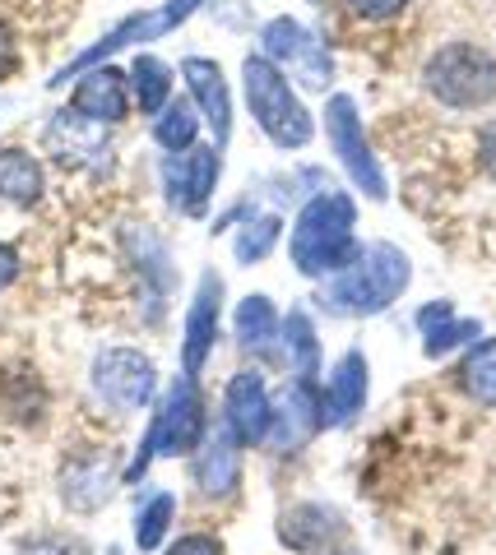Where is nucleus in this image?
Listing matches in <instances>:
<instances>
[{"label": "nucleus", "instance_id": "1", "mask_svg": "<svg viewBox=\"0 0 496 555\" xmlns=\"http://www.w3.org/2000/svg\"><path fill=\"white\" fill-rule=\"evenodd\" d=\"M408 283H414L408 255L395 241H371V246L357 250L339 273L325 278L320 306L344 320H367V315H381V310L395 306L408 292Z\"/></svg>", "mask_w": 496, "mask_h": 555}, {"label": "nucleus", "instance_id": "2", "mask_svg": "<svg viewBox=\"0 0 496 555\" xmlns=\"http://www.w3.org/2000/svg\"><path fill=\"white\" fill-rule=\"evenodd\" d=\"M363 250L357 246V204L344 190H320L297 208L293 236H288V255L302 278L325 283L330 273H339L348 259Z\"/></svg>", "mask_w": 496, "mask_h": 555}, {"label": "nucleus", "instance_id": "3", "mask_svg": "<svg viewBox=\"0 0 496 555\" xmlns=\"http://www.w3.org/2000/svg\"><path fill=\"white\" fill-rule=\"evenodd\" d=\"M242 93H246V107L255 116V126L269 134L274 149L297 153V149L311 144L316 120H311V112H306V102L297 98L288 69H279L269 56L255 51V56H246V65H242Z\"/></svg>", "mask_w": 496, "mask_h": 555}, {"label": "nucleus", "instance_id": "4", "mask_svg": "<svg viewBox=\"0 0 496 555\" xmlns=\"http://www.w3.org/2000/svg\"><path fill=\"white\" fill-rule=\"evenodd\" d=\"M422 83L441 107L478 112L496 102V56L478 42H446L422 65Z\"/></svg>", "mask_w": 496, "mask_h": 555}, {"label": "nucleus", "instance_id": "5", "mask_svg": "<svg viewBox=\"0 0 496 555\" xmlns=\"http://www.w3.org/2000/svg\"><path fill=\"white\" fill-rule=\"evenodd\" d=\"M204 444V398L195 389L191 375H181L173 389L163 393V403L153 408V422L144 430L140 440V454H135L130 463V481L144 473V463L153 459H177V454H195V449Z\"/></svg>", "mask_w": 496, "mask_h": 555}, {"label": "nucleus", "instance_id": "6", "mask_svg": "<svg viewBox=\"0 0 496 555\" xmlns=\"http://www.w3.org/2000/svg\"><path fill=\"white\" fill-rule=\"evenodd\" d=\"M325 134H330V149H334V158L344 163L348 181L363 190L367 199L381 204L390 195V185H385V171L371 153V139H367L363 116H357V102L348 93H334L325 102Z\"/></svg>", "mask_w": 496, "mask_h": 555}, {"label": "nucleus", "instance_id": "7", "mask_svg": "<svg viewBox=\"0 0 496 555\" xmlns=\"http://www.w3.org/2000/svg\"><path fill=\"white\" fill-rule=\"evenodd\" d=\"M204 5V0H167V5H158V10H144V14H130V20H122L116 24L107 38L102 42H93L89 51H79V56L61 69V75H51V83H71L75 75H84V69H93V65H102L107 56H116V51H126V47H135V42H153V38H167L173 28H181L191 14Z\"/></svg>", "mask_w": 496, "mask_h": 555}, {"label": "nucleus", "instance_id": "8", "mask_svg": "<svg viewBox=\"0 0 496 555\" xmlns=\"http://www.w3.org/2000/svg\"><path fill=\"white\" fill-rule=\"evenodd\" d=\"M260 56H269L279 69H293L302 79V89L320 93V89H330V79H334L330 47H325L306 24L288 20V14H279V20H269L260 28Z\"/></svg>", "mask_w": 496, "mask_h": 555}, {"label": "nucleus", "instance_id": "9", "mask_svg": "<svg viewBox=\"0 0 496 555\" xmlns=\"http://www.w3.org/2000/svg\"><path fill=\"white\" fill-rule=\"evenodd\" d=\"M218 171H224V149L218 144H195L186 153H167L163 163V190L167 204L186 218H204L214 190H218Z\"/></svg>", "mask_w": 496, "mask_h": 555}, {"label": "nucleus", "instance_id": "10", "mask_svg": "<svg viewBox=\"0 0 496 555\" xmlns=\"http://www.w3.org/2000/svg\"><path fill=\"white\" fill-rule=\"evenodd\" d=\"M153 389H158V371L144 352L135 347H107L93 361V393L116 412H140L149 408Z\"/></svg>", "mask_w": 496, "mask_h": 555}, {"label": "nucleus", "instance_id": "11", "mask_svg": "<svg viewBox=\"0 0 496 555\" xmlns=\"http://www.w3.org/2000/svg\"><path fill=\"white\" fill-rule=\"evenodd\" d=\"M224 426L232 430L242 449L255 444H269V430H274V393L265 385L260 371H237L228 379V393H224Z\"/></svg>", "mask_w": 496, "mask_h": 555}, {"label": "nucleus", "instance_id": "12", "mask_svg": "<svg viewBox=\"0 0 496 555\" xmlns=\"http://www.w3.org/2000/svg\"><path fill=\"white\" fill-rule=\"evenodd\" d=\"M325 426V398L316 389V379H288L283 393L274 398V430L269 444L274 449H302L306 440Z\"/></svg>", "mask_w": 496, "mask_h": 555}, {"label": "nucleus", "instance_id": "13", "mask_svg": "<svg viewBox=\"0 0 496 555\" xmlns=\"http://www.w3.org/2000/svg\"><path fill=\"white\" fill-rule=\"evenodd\" d=\"M181 75H186V89H191V102L200 107L204 126H209V134H214V144L228 149V139H232V93H228L224 65L209 61V56H186Z\"/></svg>", "mask_w": 496, "mask_h": 555}, {"label": "nucleus", "instance_id": "14", "mask_svg": "<svg viewBox=\"0 0 496 555\" xmlns=\"http://www.w3.org/2000/svg\"><path fill=\"white\" fill-rule=\"evenodd\" d=\"M218 301H224V278L204 273L195 287V301L186 310V334H181V375H200L218 343Z\"/></svg>", "mask_w": 496, "mask_h": 555}, {"label": "nucleus", "instance_id": "15", "mask_svg": "<svg viewBox=\"0 0 496 555\" xmlns=\"http://www.w3.org/2000/svg\"><path fill=\"white\" fill-rule=\"evenodd\" d=\"M71 107L79 116H89V120H102V126H116V120L130 112V75L107 65V61L84 69L75 93H71Z\"/></svg>", "mask_w": 496, "mask_h": 555}, {"label": "nucleus", "instance_id": "16", "mask_svg": "<svg viewBox=\"0 0 496 555\" xmlns=\"http://www.w3.org/2000/svg\"><path fill=\"white\" fill-rule=\"evenodd\" d=\"M367 385H371V371H367V357L363 352H344L339 366L325 385V426H353L367 408Z\"/></svg>", "mask_w": 496, "mask_h": 555}, {"label": "nucleus", "instance_id": "17", "mask_svg": "<svg viewBox=\"0 0 496 555\" xmlns=\"http://www.w3.org/2000/svg\"><path fill=\"white\" fill-rule=\"evenodd\" d=\"M195 481H200V491L214 495V500L237 491V481H242V440H237L228 426H218L214 436L200 444Z\"/></svg>", "mask_w": 496, "mask_h": 555}, {"label": "nucleus", "instance_id": "18", "mask_svg": "<svg viewBox=\"0 0 496 555\" xmlns=\"http://www.w3.org/2000/svg\"><path fill=\"white\" fill-rule=\"evenodd\" d=\"M47 149L56 153L61 163L84 167L89 158H98V153L107 149V126H102V120L79 116L75 107H65V112L47 126Z\"/></svg>", "mask_w": 496, "mask_h": 555}, {"label": "nucleus", "instance_id": "19", "mask_svg": "<svg viewBox=\"0 0 496 555\" xmlns=\"http://www.w3.org/2000/svg\"><path fill=\"white\" fill-rule=\"evenodd\" d=\"M418 328H422V352L432 357V361L450 357L455 347L478 343V334H483V324H478V320H465V315H455V306H450V301L422 306V310H418Z\"/></svg>", "mask_w": 496, "mask_h": 555}, {"label": "nucleus", "instance_id": "20", "mask_svg": "<svg viewBox=\"0 0 496 555\" xmlns=\"http://www.w3.org/2000/svg\"><path fill=\"white\" fill-rule=\"evenodd\" d=\"M232 328H237V343H242L246 352H274V343L283 334V320L265 292H251V297L237 306Z\"/></svg>", "mask_w": 496, "mask_h": 555}, {"label": "nucleus", "instance_id": "21", "mask_svg": "<svg viewBox=\"0 0 496 555\" xmlns=\"http://www.w3.org/2000/svg\"><path fill=\"white\" fill-rule=\"evenodd\" d=\"M42 199V163L24 149H0V204L28 208Z\"/></svg>", "mask_w": 496, "mask_h": 555}, {"label": "nucleus", "instance_id": "22", "mask_svg": "<svg viewBox=\"0 0 496 555\" xmlns=\"http://www.w3.org/2000/svg\"><path fill=\"white\" fill-rule=\"evenodd\" d=\"M200 126H204V116H200L195 102L191 98H173L158 116H153V139H158L163 153H186V149H195Z\"/></svg>", "mask_w": 496, "mask_h": 555}, {"label": "nucleus", "instance_id": "23", "mask_svg": "<svg viewBox=\"0 0 496 555\" xmlns=\"http://www.w3.org/2000/svg\"><path fill=\"white\" fill-rule=\"evenodd\" d=\"M130 98L135 107H140L144 116H158L167 102H173V69H167L158 56H135L130 65Z\"/></svg>", "mask_w": 496, "mask_h": 555}, {"label": "nucleus", "instance_id": "24", "mask_svg": "<svg viewBox=\"0 0 496 555\" xmlns=\"http://www.w3.org/2000/svg\"><path fill=\"white\" fill-rule=\"evenodd\" d=\"M279 343H283L288 361H293V371H297L302 379H316V371H320V334H316V324H311V315H306L302 306L283 315Z\"/></svg>", "mask_w": 496, "mask_h": 555}, {"label": "nucleus", "instance_id": "25", "mask_svg": "<svg viewBox=\"0 0 496 555\" xmlns=\"http://www.w3.org/2000/svg\"><path fill=\"white\" fill-rule=\"evenodd\" d=\"M459 389L478 408H496V338L473 343L465 352V361H459Z\"/></svg>", "mask_w": 496, "mask_h": 555}, {"label": "nucleus", "instance_id": "26", "mask_svg": "<svg viewBox=\"0 0 496 555\" xmlns=\"http://www.w3.org/2000/svg\"><path fill=\"white\" fill-rule=\"evenodd\" d=\"M112 463L102 459H89V463H75L71 473H65V500H71L75 509H98L102 500L112 495Z\"/></svg>", "mask_w": 496, "mask_h": 555}, {"label": "nucleus", "instance_id": "27", "mask_svg": "<svg viewBox=\"0 0 496 555\" xmlns=\"http://www.w3.org/2000/svg\"><path fill=\"white\" fill-rule=\"evenodd\" d=\"M279 236H283V218L279 214H251L242 228H237V259L242 264H260V259L279 246Z\"/></svg>", "mask_w": 496, "mask_h": 555}, {"label": "nucleus", "instance_id": "28", "mask_svg": "<svg viewBox=\"0 0 496 555\" xmlns=\"http://www.w3.org/2000/svg\"><path fill=\"white\" fill-rule=\"evenodd\" d=\"M173 514H177V495L173 491H158L149 500V505L140 509V518H135V546L140 551H153L163 542V532L173 528Z\"/></svg>", "mask_w": 496, "mask_h": 555}, {"label": "nucleus", "instance_id": "29", "mask_svg": "<svg viewBox=\"0 0 496 555\" xmlns=\"http://www.w3.org/2000/svg\"><path fill=\"white\" fill-rule=\"evenodd\" d=\"M293 514L302 518V532H283V542H288V546L316 551L325 537H334V532H339V518H334L330 509H320V505H302V509H293Z\"/></svg>", "mask_w": 496, "mask_h": 555}, {"label": "nucleus", "instance_id": "30", "mask_svg": "<svg viewBox=\"0 0 496 555\" xmlns=\"http://www.w3.org/2000/svg\"><path fill=\"white\" fill-rule=\"evenodd\" d=\"M408 5V0H348V10L357 14V20H367V24H385V20H395V14Z\"/></svg>", "mask_w": 496, "mask_h": 555}, {"label": "nucleus", "instance_id": "31", "mask_svg": "<svg viewBox=\"0 0 496 555\" xmlns=\"http://www.w3.org/2000/svg\"><path fill=\"white\" fill-rule=\"evenodd\" d=\"M167 555H224V542L209 537V532H186V537H177V542L167 546Z\"/></svg>", "mask_w": 496, "mask_h": 555}, {"label": "nucleus", "instance_id": "32", "mask_svg": "<svg viewBox=\"0 0 496 555\" xmlns=\"http://www.w3.org/2000/svg\"><path fill=\"white\" fill-rule=\"evenodd\" d=\"M478 167H483V177L496 185V116L483 120V130H478Z\"/></svg>", "mask_w": 496, "mask_h": 555}, {"label": "nucleus", "instance_id": "33", "mask_svg": "<svg viewBox=\"0 0 496 555\" xmlns=\"http://www.w3.org/2000/svg\"><path fill=\"white\" fill-rule=\"evenodd\" d=\"M14 278H20V255H14V250L5 246V241H0V292H5V287L14 283Z\"/></svg>", "mask_w": 496, "mask_h": 555}, {"label": "nucleus", "instance_id": "34", "mask_svg": "<svg viewBox=\"0 0 496 555\" xmlns=\"http://www.w3.org/2000/svg\"><path fill=\"white\" fill-rule=\"evenodd\" d=\"M10 65H14V38H10L5 28H0V79L10 75Z\"/></svg>", "mask_w": 496, "mask_h": 555}]
</instances>
